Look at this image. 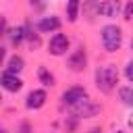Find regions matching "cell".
<instances>
[{
    "mask_svg": "<svg viewBox=\"0 0 133 133\" xmlns=\"http://www.w3.org/2000/svg\"><path fill=\"white\" fill-rule=\"evenodd\" d=\"M118 10H121V4L114 2V0L98 2V4H96V12H98V15H104V17H116Z\"/></svg>",
    "mask_w": 133,
    "mask_h": 133,
    "instance_id": "ba28073f",
    "label": "cell"
},
{
    "mask_svg": "<svg viewBox=\"0 0 133 133\" xmlns=\"http://www.w3.org/2000/svg\"><path fill=\"white\" fill-rule=\"evenodd\" d=\"M71 108H73V112H75L77 116H94V114L100 110V106H98V104H94L89 98L81 100L79 104H75V106H71Z\"/></svg>",
    "mask_w": 133,
    "mask_h": 133,
    "instance_id": "277c9868",
    "label": "cell"
},
{
    "mask_svg": "<svg viewBox=\"0 0 133 133\" xmlns=\"http://www.w3.org/2000/svg\"><path fill=\"white\" fill-rule=\"evenodd\" d=\"M125 19H133V2H129L125 6Z\"/></svg>",
    "mask_w": 133,
    "mask_h": 133,
    "instance_id": "2e32d148",
    "label": "cell"
},
{
    "mask_svg": "<svg viewBox=\"0 0 133 133\" xmlns=\"http://www.w3.org/2000/svg\"><path fill=\"white\" fill-rule=\"evenodd\" d=\"M0 133H4V131H0Z\"/></svg>",
    "mask_w": 133,
    "mask_h": 133,
    "instance_id": "cb8c5ba5",
    "label": "cell"
},
{
    "mask_svg": "<svg viewBox=\"0 0 133 133\" xmlns=\"http://www.w3.org/2000/svg\"><path fill=\"white\" fill-rule=\"evenodd\" d=\"M77 10H79V2H77V0H71V2L66 4V15H69V21H71V23L77 21Z\"/></svg>",
    "mask_w": 133,
    "mask_h": 133,
    "instance_id": "9a60e30c",
    "label": "cell"
},
{
    "mask_svg": "<svg viewBox=\"0 0 133 133\" xmlns=\"http://www.w3.org/2000/svg\"><path fill=\"white\" fill-rule=\"evenodd\" d=\"M2 35H6V19L0 15V37Z\"/></svg>",
    "mask_w": 133,
    "mask_h": 133,
    "instance_id": "ac0fdd59",
    "label": "cell"
},
{
    "mask_svg": "<svg viewBox=\"0 0 133 133\" xmlns=\"http://www.w3.org/2000/svg\"><path fill=\"white\" fill-rule=\"evenodd\" d=\"M118 96H121L123 104L133 106V87H121V89H118Z\"/></svg>",
    "mask_w": 133,
    "mask_h": 133,
    "instance_id": "5bb4252c",
    "label": "cell"
},
{
    "mask_svg": "<svg viewBox=\"0 0 133 133\" xmlns=\"http://www.w3.org/2000/svg\"><path fill=\"white\" fill-rule=\"evenodd\" d=\"M85 98H87V94H85L83 87H71V89H66V91L62 94V102L69 104V106H75V104H79V102L85 100Z\"/></svg>",
    "mask_w": 133,
    "mask_h": 133,
    "instance_id": "5b68a950",
    "label": "cell"
},
{
    "mask_svg": "<svg viewBox=\"0 0 133 133\" xmlns=\"http://www.w3.org/2000/svg\"><path fill=\"white\" fill-rule=\"evenodd\" d=\"M69 37L66 35H62V33H56V35H52V39H50V52L54 54V56H62V54H66V50H69Z\"/></svg>",
    "mask_w": 133,
    "mask_h": 133,
    "instance_id": "3957f363",
    "label": "cell"
},
{
    "mask_svg": "<svg viewBox=\"0 0 133 133\" xmlns=\"http://www.w3.org/2000/svg\"><path fill=\"white\" fill-rule=\"evenodd\" d=\"M4 54H6V52H4V48L0 46V64H2V60H4Z\"/></svg>",
    "mask_w": 133,
    "mask_h": 133,
    "instance_id": "d6986e66",
    "label": "cell"
},
{
    "mask_svg": "<svg viewBox=\"0 0 133 133\" xmlns=\"http://www.w3.org/2000/svg\"><path fill=\"white\" fill-rule=\"evenodd\" d=\"M44 104H46V91H44V89H33V91H29L27 102H25V106H27L29 110H37V108H42Z\"/></svg>",
    "mask_w": 133,
    "mask_h": 133,
    "instance_id": "8992f818",
    "label": "cell"
},
{
    "mask_svg": "<svg viewBox=\"0 0 133 133\" xmlns=\"http://www.w3.org/2000/svg\"><path fill=\"white\" fill-rule=\"evenodd\" d=\"M116 83H118V71H116L114 64H104L96 71V85L104 94L112 91L116 87Z\"/></svg>",
    "mask_w": 133,
    "mask_h": 133,
    "instance_id": "6da1fadb",
    "label": "cell"
},
{
    "mask_svg": "<svg viewBox=\"0 0 133 133\" xmlns=\"http://www.w3.org/2000/svg\"><path fill=\"white\" fill-rule=\"evenodd\" d=\"M114 133H125V131H114Z\"/></svg>",
    "mask_w": 133,
    "mask_h": 133,
    "instance_id": "7402d4cb",
    "label": "cell"
},
{
    "mask_svg": "<svg viewBox=\"0 0 133 133\" xmlns=\"http://www.w3.org/2000/svg\"><path fill=\"white\" fill-rule=\"evenodd\" d=\"M129 125L133 127V112H131V116H129Z\"/></svg>",
    "mask_w": 133,
    "mask_h": 133,
    "instance_id": "ffe728a7",
    "label": "cell"
},
{
    "mask_svg": "<svg viewBox=\"0 0 133 133\" xmlns=\"http://www.w3.org/2000/svg\"><path fill=\"white\" fill-rule=\"evenodd\" d=\"M37 77H39V81L46 85V87H50V85H54V75L48 71V69H44V66H39V71H37Z\"/></svg>",
    "mask_w": 133,
    "mask_h": 133,
    "instance_id": "7c38bea8",
    "label": "cell"
},
{
    "mask_svg": "<svg viewBox=\"0 0 133 133\" xmlns=\"http://www.w3.org/2000/svg\"><path fill=\"white\" fill-rule=\"evenodd\" d=\"M23 39H25V27H15V29L10 31V42H12V46H19Z\"/></svg>",
    "mask_w": 133,
    "mask_h": 133,
    "instance_id": "4fadbf2b",
    "label": "cell"
},
{
    "mask_svg": "<svg viewBox=\"0 0 133 133\" xmlns=\"http://www.w3.org/2000/svg\"><path fill=\"white\" fill-rule=\"evenodd\" d=\"M125 75H127V79H129V81H133V60L127 64V69H125Z\"/></svg>",
    "mask_w": 133,
    "mask_h": 133,
    "instance_id": "e0dca14e",
    "label": "cell"
},
{
    "mask_svg": "<svg viewBox=\"0 0 133 133\" xmlns=\"http://www.w3.org/2000/svg\"><path fill=\"white\" fill-rule=\"evenodd\" d=\"M131 50H133V39H131Z\"/></svg>",
    "mask_w": 133,
    "mask_h": 133,
    "instance_id": "603a6c76",
    "label": "cell"
},
{
    "mask_svg": "<svg viewBox=\"0 0 133 133\" xmlns=\"http://www.w3.org/2000/svg\"><path fill=\"white\" fill-rule=\"evenodd\" d=\"M89 133H100V129H91V131H89Z\"/></svg>",
    "mask_w": 133,
    "mask_h": 133,
    "instance_id": "44dd1931",
    "label": "cell"
},
{
    "mask_svg": "<svg viewBox=\"0 0 133 133\" xmlns=\"http://www.w3.org/2000/svg\"><path fill=\"white\" fill-rule=\"evenodd\" d=\"M121 42H123V31L121 27L116 25H106L102 27V44L108 52H116L121 48Z\"/></svg>",
    "mask_w": 133,
    "mask_h": 133,
    "instance_id": "7a4b0ae2",
    "label": "cell"
},
{
    "mask_svg": "<svg viewBox=\"0 0 133 133\" xmlns=\"http://www.w3.org/2000/svg\"><path fill=\"white\" fill-rule=\"evenodd\" d=\"M85 62H87V56H85V50H83V48H77V50L69 56V66H71V71H83V69H85Z\"/></svg>",
    "mask_w": 133,
    "mask_h": 133,
    "instance_id": "52a82bcc",
    "label": "cell"
},
{
    "mask_svg": "<svg viewBox=\"0 0 133 133\" xmlns=\"http://www.w3.org/2000/svg\"><path fill=\"white\" fill-rule=\"evenodd\" d=\"M23 64H25V60H23L21 56H17V54H15V56L8 60V73H10V75L21 73V71H23Z\"/></svg>",
    "mask_w": 133,
    "mask_h": 133,
    "instance_id": "8fae6325",
    "label": "cell"
},
{
    "mask_svg": "<svg viewBox=\"0 0 133 133\" xmlns=\"http://www.w3.org/2000/svg\"><path fill=\"white\" fill-rule=\"evenodd\" d=\"M37 27H39V31H44V33L56 31V29L60 27V19H58V17H44V19L37 23Z\"/></svg>",
    "mask_w": 133,
    "mask_h": 133,
    "instance_id": "30bf717a",
    "label": "cell"
},
{
    "mask_svg": "<svg viewBox=\"0 0 133 133\" xmlns=\"http://www.w3.org/2000/svg\"><path fill=\"white\" fill-rule=\"evenodd\" d=\"M0 85L6 89V91H19L23 87V81L17 77V75H10V73H4L0 77Z\"/></svg>",
    "mask_w": 133,
    "mask_h": 133,
    "instance_id": "9c48e42d",
    "label": "cell"
}]
</instances>
